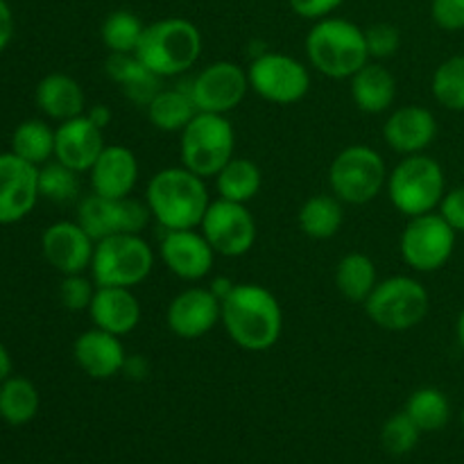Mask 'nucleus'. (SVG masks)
Segmentation results:
<instances>
[{
    "mask_svg": "<svg viewBox=\"0 0 464 464\" xmlns=\"http://www.w3.org/2000/svg\"><path fill=\"white\" fill-rule=\"evenodd\" d=\"M220 320L227 334L247 352L275 347L284 329V315L275 295L258 284H238L222 299Z\"/></svg>",
    "mask_w": 464,
    "mask_h": 464,
    "instance_id": "1",
    "label": "nucleus"
},
{
    "mask_svg": "<svg viewBox=\"0 0 464 464\" xmlns=\"http://www.w3.org/2000/svg\"><path fill=\"white\" fill-rule=\"evenodd\" d=\"M145 204L166 231L195 229L208 208L204 179L188 168H166L150 179Z\"/></svg>",
    "mask_w": 464,
    "mask_h": 464,
    "instance_id": "2",
    "label": "nucleus"
},
{
    "mask_svg": "<svg viewBox=\"0 0 464 464\" xmlns=\"http://www.w3.org/2000/svg\"><path fill=\"white\" fill-rule=\"evenodd\" d=\"M202 53V34L186 18H163L145 25L134 54L159 77L188 71Z\"/></svg>",
    "mask_w": 464,
    "mask_h": 464,
    "instance_id": "3",
    "label": "nucleus"
},
{
    "mask_svg": "<svg viewBox=\"0 0 464 464\" xmlns=\"http://www.w3.org/2000/svg\"><path fill=\"white\" fill-rule=\"evenodd\" d=\"M306 54L326 77H353L370 59L365 32L344 18H320L306 36Z\"/></svg>",
    "mask_w": 464,
    "mask_h": 464,
    "instance_id": "4",
    "label": "nucleus"
},
{
    "mask_svg": "<svg viewBox=\"0 0 464 464\" xmlns=\"http://www.w3.org/2000/svg\"><path fill=\"white\" fill-rule=\"evenodd\" d=\"M236 134L222 113H202L181 130L179 152L184 168L204 177H216L234 159Z\"/></svg>",
    "mask_w": 464,
    "mask_h": 464,
    "instance_id": "5",
    "label": "nucleus"
},
{
    "mask_svg": "<svg viewBox=\"0 0 464 464\" xmlns=\"http://www.w3.org/2000/svg\"><path fill=\"white\" fill-rule=\"evenodd\" d=\"M154 254L139 234H113L95 243L91 276L95 285L131 288L148 279Z\"/></svg>",
    "mask_w": 464,
    "mask_h": 464,
    "instance_id": "6",
    "label": "nucleus"
},
{
    "mask_svg": "<svg viewBox=\"0 0 464 464\" xmlns=\"http://www.w3.org/2000/svg\"><path fill=\"white\" fill-rule=\"evenodd\" d=\"M388 195L403 216L433 213L444 198L442 166L426 154H411L390 172Z\"/></svg>",
    "mask_w": 464,
    "mask_h": 464,
    "instance_id": "7",
    "label": "nucleus"
},
{
    "mask_svg": "<svg viewBox=\"0 0 464 464\" xmlns=\"http://www.w3.org/2000/svg\"><path fill=\"white\" fill-rule=\"evenodd\" d=\"M367 317L388 331H408L429 313V293L411 276H390L379 281L365 302Z\"/></svg>",
    "mask_w": 464,
    "mask_h": 464,
    "instance_id": "8",
    "label": "nucleus"
},
{
    "mask_svg": "<svg viewBox=\"0 0 464 464\" xmlns=\"http://www.w3.org/2000/svg\"><path fill=\"white\" fill-rule=\"evenodd\" d=\"M388 181L385 163L376 150L367 145H352L334 159L329 184L335 198L347 204H367L381 193Z\"/></svg>",
    "mask_w": 464,
    "mask_h": 464,
    "instance_id": "9",
    "label": "nucleus"
},
{
    "mask_svg": "<svg viewBox=\"0 0 464 464\" xmlns=\"http://www.w3.org/2000/svg\"><path fill=\"white\" fill-rule=\"evenodd\" d=\"M456 247V229L440 213L411 218L401 234L403 261L417 272H435L447 266Z\"/></svg>",
    "mask_w": 464,
    "mask_h": 464,
    "instance_id": "10",
    "label": "nucleus"
},
{
    "mask_svg": "<svg viewBox=\"0 0 464 464\" xmlns=\"http://www.w3.org/2000/svg\"><path fill=\"white\" fill-rule=\"evenodd\" d=\"M249 86L261 98L275 104H295L308 93L311 75L306 66L295 57L279 53H266L252 62L247 71Z\"/></svg>",
    "mask_w": 464,
    "mask_h": 464,
    "instance_id": "11",
    "label": "nucleus"
},
{
    "mask_svg": "<svg viewBox=\"0 0 464 464\" xmlns=\"http://www.w3.org/2000/svg\"><path fill=\"white\" fill-rule=\"evenodd\" d=\"M150 216L148 204L131 198L107 199L95 193L82 199L77 208V222L95 243L113 234H140Z\"/></svg>",
    "mask_w": 464,
    "mask_h": 464,
    "instance_id": "12",
    "label": "nucleus"
},
{
    "mask_svg": "<svg viewBox=\"0 0 464 464\" xmlns=\"http://www.w3.org/2000/svg\"><path fill=\"white\" fill-rule=\"evenodd\" d=\"M204 238L211 243L216 254L222 256H243L254 247L256 240V222L245 204L216 199L208 204L202 220Z\"/></svg>",
    "mask_w": 464,
    "mask_h": 464,
    "instance_id": "13",
    "label": "nucleus"
},
{
    "mask_svg": "<svg viewBox=\"0 0 464 464\" xmlns=\"http://www.w3.org/2000/svg\"><path fill=\"white\" fill-rule=\"evenodd\" d=\"M195 107L202 113H222L238 107L249 89L247 71L234 62H216L186 84Z\"/></svg>",
    "mask_w": 464,
    "mask_h": 464,
    "instance_id": "14",
    "label": "nucleus"
},
{
    "mask_svg": "<svg viewBox=\"0 0 464 464\" xmlns=\"http://www.w3.org/2000/svg\"><path fill=\"white\" fill-rule=\"evenodd\" d=\"M39 198V168L14 152L0 154V225L23 220Z\"/></svg>",
    "mask_w": 464,
    "mask_h": 464,
    "instance_id": "15",
    "label": "nucleus"
},
{
    "mask_svg": "<svg viewBox=\"0 0 464 464\" xmlns=\"http://www.w3.org/2000/svg\"><path fill=\"white\" fill-rule=\"evenodd\" d=\"M44 256L63 276L84 275L91 267L95 240L80 227V222H54L41 238Z\"/></svg>",
    "mask_w": 464,
    "mask_h": 464,
    "instance_id": "16",
    "label": "nucleus"
},
{
    "mask_svg": "<svg viewBox=\"0 0 464 464\" xmlns=\"http://www.w3.org/2000/svg\"><path fill=\"white\" fill-rule=\"evenodd\" d=\"M104 148L102 127L84 113L63 121L54 130V159L75 172L91 170Z\"/></svg>",
    "mask_w": 464,
    "mask_h": 464,
    "instance_id": "17",
    "label": "nucleus"
},
{
    "mask_svg": "<svg viewBox=\"0 0 464 464\" xmlns=\"http://www.w3.org/2000/svg\"><path fill=\"white\" fill-rule=\"evenodd\" d=\"M222 302L213 290L188 288L168 306V326L175 335L195 340L207 335L220 320Z\"/></svg>",
    "mask_w": 464,
    "mask_h": 464,
    "instance_id": "18",
    "label": "nucleus"
},
{
    "mask_svg": "<svg viewBox=\"0 0 464 464\" xmlns=\"http://www.w3.org/2000/svg\"><path fill=\"white\" fill-rule=\"evenodd\" d=\"M213 256L216 249L195 229L166 231L161 240L163 263L179 279L198 281L207 276L213 267Z\"/></svg>",
    "mask_w": 464,
    "mask_h": 464,
    "instance_id": "19",
    "label": "nucleus"
},
{
    "mask_svg": "<svg viewBox=\"0 0 464 464\" xmlns=\"http://www.w3.org/2000/svg\"><path fill=\"white\" fill-rule=\"evenodd\" d=\"M72 356L84 374L91 379H111L118 372L125 370L127 356L121 338L109 331L91 329L84 331L72 344Z\"/></svg>",
    "mask_w": 464,
    "mask_h": 464,
    "instance_id": "20",
    "label": "nucleus"
},
{
    "mask_svg": "<svg viewBox=\"0 0 464 464\" xmlns=\"http://www.w3.org/2000/svg\"><path fill=\"white\" fill-rule=\"evenodd\" d=\"M136 179H139V161L134 152L122 145H107L91 168V186L100 198H130Z\"/></svg>",
    "mask_w": 464,
    "mask_h": 464,
    "instance_id": "21",
    "label": "nucleus"
},
{
    "mask_svg": "<svg viewBox=\"0 0 464 464\" xmlns=\"http://www.w3.org/2000/svg\"><path fill=\"white\" fill-rule=\"evenodd\" d=\"M438 134L435 116L424 107H401L385 121L383 136L390 148L399 154H421Z\"/></svg>",
    "mask_w": 464,
    "mask_h": 464,
    "instance_id": "22",
    "label": "nucleus"
},
{
    "mask_svg": "<svg viewBox=\"0 0 464 464\" xmlns=\"http://www.w3.org/2000/svg\"><path fill=\"white\" fill-rule=\"evenodd\" d=\"M89 315L98 329L113 335H127L139 326L140 304L130 288L98 285L89 304Z\"/></svg>",
    "mask_w": 464,
    "mask_h": 464,
    "instance_id": "23",
    "label": "nucleus"
},
{
    "mask_svg": "<svg viewBox=\"0 0 464 464\" xmlns=\"http://www.w3.org/2000/svg\"><path fill=\"white\" fill-rule=\"evenodd\" d=\"M34 98L41 111L54 121H71L84 111V91L71 75L63 72L45 75L36 86Z\"/></svg>",
    "mask_w": 464,
    "mask_h": 464,
    "instance_id": "24",
    "label": "nucleus"
},
{
    "mask_svg": "<svg viewBox=\"0 0 464 464\" xmlns=\"http://www.w3.org/2000/svg\"><path fill=\"white\" fill-rule=\"evenodd\" d=\"M352 98L365 113H383L397 98V80L381 63H365L352 77Z\"/></svg>",
    "mask_w": 464,
    "mask_h": 464,
    "instance_id": "25",
    "label": "nucleus"
},
{
    "mask_svg": "<svg viewBox=\"0 0 464 464\" xmlns=\"http://www.w3.org/2000/svg\"><path fill=\"white\" fill-rule=\"evenodd\" d=\"M107 71L111 80H116L122 86V93L136 104L148 107L150 100L161 91V77L154 75L150 68L136 59V54H118L111 53L107 62Z\"/></svg>",
    "mask_w": 464,
    "mask_h": 464,
    "instance_id": "26",
    "label": "nucleus"
},
{
    "mask_svg": "<svg viewBox=\"0 0 464 464\" xmlns=\"http://www.w3.org/2000/svg\"><path fill=\"white\" fill-rule=\"evenodd\" d=\"M195 116L198 107L186 84L181 89H161L148 104L150 122L161 131H181Z\"/></svg>",
    "mask_w": 464,
    "mask_h": 464,
    "instance_id": "27",
    "label": "nucleus"
},
{
    "mask_svg": "<svg viewBox=\"0 0 464 464\" xmlns=\"http://www.w3.org/2000/svg\"><path fill=\"white\" fill-rule=\"evenodd\" d=\"M343 204L335 195H315L299 208V227L317 240L334 238L343 227Z\"/></svg>",
    "mask_w": 464,
    "mask_h": 464,
    "instance_id": "28",
    "label": "nucleus"
},
{
    "mask_svg": "<svg viewBox=\"0 0 464 464\" xmlns=\"http://www.w3.org/2000/svg\"><path fill=\"white\" fill-rule=\"evenodd\" d=\"M218 193L229 202L247 204L261 190V170L249 159H231L216 175Z\"/></svg>",
    "mask_w": 464,
    "mask_h": 464,
    "instance_id": "29",
    "label": "nucleus"
},
{
    "mask_svg": "<svg viewBox=\"0 0 464 464\" xmlns=\"http://www.w3.org/2000/svg\"><path fill=\"white\" fill-rule=\"evenodd\" d=\"M39 412V392L23 376H9L0 383V417L12 426L32 421Z\"/></svg>",
    "mask_w": 464,
    "mask_h": 464,
    "instance_id": "30",
    "label": "nucleus"
},
{
    "mask_svg": "<svg viewBox=\"0 0 464 464\" xmlns=\"http://www.w3.org/2000/svg\"><path fill=\"white\" fill-rule=\"evenodd\" d=\"M376 267L372 263L370 256L365 254H347L343 261L338 263V270H335V285H338L340 293L349 299V302L365 304L367 297L372 295V290L376 288Z\"/></svg>",
    "mask_w": 464,
    "mask_h": 464,
    "instance_id": "31",
    "label": "nucleus"
},
{
    "mask_svg": "<svg viewBox=\"0 0 464 464\" xmlns=\"http://www.w3.org/2000/svg\"><path fill=\"white\" fill-rule=\"evenodd\" d=\"M406 415L417 424L421 433L442 430L451 420V403L438 388H421L406 401Z\"/></svg>",
    "mask_w": 464,
    "mask_h": 464,
    "instance_id": "32",
    "label": "nucleus"
},
{
    "mask_svg": "<svg viewBox=\"0 0 464 464\" xmlns=\"http://www.w3.org/2000/svg\"><path fill=\"white\" fill-rule=\"evenodd\" d=\"M12 152L32 166H44L54 154V130L44 121H25L14 130Z\"/></svg>",
    "mask_w": 464,
    "mask_h": 464,
    "instance_id": "33",
    "label": "nucleus"
},
{
    "mask_svg": "<svg viewBox=\"0 0 464 464\" xmlns=\"http://www.w3.org/2000/svg\"><path fill=\"white\" fill-rule=\"evenodd\" d=\"M433 95L444 109L464 111V54L440 63L433 75Z\"/></svg>",
    "mask_w": 464,
    "mask_h": 464,
    "instance_id": "34",
    "label": "nucleus"
},
{
    "mask_svg": "<svg viewBox=\"0 0 464 464\" xmlns=\"http://www.w3.org/2000/svg\"><path fill=\"white\" fill-rule=\"evenodd\" d=\"M145 25L140 18L131 12H113L102 23V44L111 53L131 54L143 36Z\"/></svg>",
    "mask_w": 464,
    "mask_h": 464,
    "instance_id": "35",
    "label": "nucleus"
},
{
    "mask_svg": "<svg viewBox=\"0 0 464 464\" xmlns=\"http://www.w3.org/2000/svg\"><path fill=\"white\" fill-rule=\"evenodd\" d=\"M39 193L53 202H71L80 193V179L77 172L66 168L63 163H44L39 170Z\"/></svg>",
    "mask_w": 464,
    "mask_h": 464,
    "instance_id": "36",
    "label": "nucleus"
},
{
    "mask_svg": "<svg viewBox=\"0 0 464 464\" xmlns=\"http://www.w3.org/2000/svg\"><path fill=\"white\" fill-rule=\"evenodd\" d=\"M420 435L421 430L417 429L415 421L403 411L385 421L383 430H381V442H383L385 451L392 453V456H406V453H411L417 447Z\"/></svg>",
    "mask_w": 464,
    "mask_h": 464,
    "instance_id": "37",
    "label": "nucleus"
},
{
    "mask_svg": "<svg viewBox=\"0 0 464 464\" xmlns=\"http://www.w3.org/2000/svg\"><path fill=\"white\" fill-rule=\"evenodd\" d=\"M93 293V284L89 279H84L82 275H71L62 281L59 299L68 311H84V308H89Z\"/></svg>",
    "mask_w": 464,
    "mask_h": 464,
    "instance_id": "38",
    "label": "nucleus"
},
{
    "mask_svg": "<svg viewBox=\"0 0 464 464\" xmlns=\"http://www.w3.org/2000/svg\"><path fill=\"white\" fill-rule=\"evenodd\" d=\"M365 41L367 50H370V57H390L399 48V30L388 25V23H381V25L365 30Z\"/></svg>",
    "mask_w": 464,
    "mask_h": 464,
    "instance_id": "39",
    "label": "nucleus"
},
{
    "mask_svg": "<svg viewBox=\"0 0 464 464\" xmlns=\"http://www.w3.org/2000/svg\"><path fill=\"white\" fill-rule=\"evenodd\" d=\"M430 14L442 30H464V0H433Z\"/></svg>",
    "mask_w": 464,
    "mask_h": 464,
    "instance_id": "40",
    "label": "nucleus"
},
{
    "mask_svg": "<svg viewBox=\"0 0 464 464\" xmlns=\"http://www.w3.org/2000/svg\"><path fill=\"white\" fill-rule=\"evenodd\" d=\"M440 216L456 229V234L458 231L464 234V186L444 193L442 202H440Z\"/></svg>",
    "mask_w": 464,
    "mask_h": 464,
    "instance_id": "41",
    "label": "nucleus"
},
{
    "mask_svg": "<svg viewBox=\"0 0 464 464\" xmlns=\"http://www.w3.org/2000/svg\"><path fill=\"white\" fill-rule=\"evenodd\" d=\"M344 0H290V7L304 18H326Z\"/></svg>",
    "mask_w": 464,
    "mask_h": 464,
    "instance_id": "42",
    "label": "nucleus"
},
{
    "mask_svg": "<svg viewBox=\"0 0 464 464\" xmlns=\"http://www.w3.org/2000/svg\"><path fill=\"white\" fill-rule=\"evenodd\" d=\"M14 36V14L5 0H0V53L9 45Z\"/></svg>",
    "mask_w": 464,
    "mask_h": 464,
    "instance_id": "43",
    "label": "nucleus"
},
{
    "mask_svg": "<svg viewBox=\"0 0 464 464\" xmlns=\"http://www.w3.org/2000/svg\"><path fill=\"white\" fill-rule=\"evenodd\" d=\"M86 116H89L95 125L102 127L104 130V127L109 125V118H111V113H109L107 107H100V104H95V107L89 109V113H86Z\"/></svg>",
    "mask_w": 464,
    "mask_h": 464,
    "instance_id": "44",
    "label": "nucleus"
},
{
    "mask_svg": "<svg viewBox=\"0 0 464 464\" xmlns=\"http://www.w3.org/2000/svg\"><path fill=\"white\" fill-rule=\"evenodd\" d=\"M9 374H12V358H9L7 349L0 344V383H3V381H7Z\"/></svg>",
    "mask_w": 464,
    "mask_h": 464,
    "instance_id": "45",
    "label": "nucleus"
},
{
    "mask_svg": "<svg viewBox=\"0 0 464 464\" xmlns=\"http://www.w3.org/2000/svg\"><path fill=\"white\" fill-rule=\"evenodd\" d=\"M456 335H458V343H460V347L464 349V311L460 313V317H458V324H456Z\"/></svg>",
    "mask_w": 464,
    "mask_h": 464,
    "instance_id": "46",
    "label": "nucleus"
},
{
    "mask_svg": "<svg viewBox=\"0 0 464 464\" xmlns=\"http://www.w3.org/2000/svg\"><path fill=\"white\" fill-rule=\"evenodd\" d=\"M462 426H464V411H462Z\"/></svg>",
    "mask_w": 464,
    "mask_h": 464,
    "instance_id": "47",
    "label": "nucleus"
}]
</instances>
